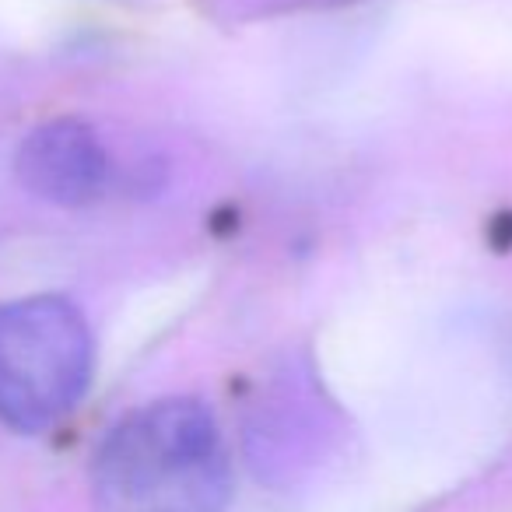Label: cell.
Instances as JSON below:
<instances>
[{
  "label": "cell",
  "instance_id": "3",
  "mask_svg": "<svg viewBox=\"0 0 512 512\" xmlns=\"http://www.w3.org/2000/svg\"><path fill=\"white\" fill-rule=\"evenodd\" d=\"M18 176L36 197L53 204H92L109 183V155L88 123L64 116L25 137L18 151Z\"/></svg>",
  "mask_w": 512,
  "mask_h": 512
},
{
  "label": "cell",
  "instance_id": "1",
  "mask_svg": "<svg viewBox=\"0 0 512 512\" xmlns=\"http://www.w3.org/2000/svg\"><path fill=\"white\" fill-rule=\"evenodd\" d=\"M99 512H228L232 460L214 414L165 397L120 418L92 463Z\"/></svg>",
  "mask_w": 512,
  "mask_h": 512
},
{
  "label": "cell",
  "instance_id": "2",
  "mask_svg": "<svg viewBox=\"0 0 512 512\" xmlns=\"http://www.w3.org/2000/svg\"><path fill=\"white\" fill-rule=\"evenodd\" d=\"M95 369L85 313L64 295L0 302V418L43 432L81 404Z\"/></svg>",
  "mask_w": 512,
  "mask_h": 512
}]
</instances>
